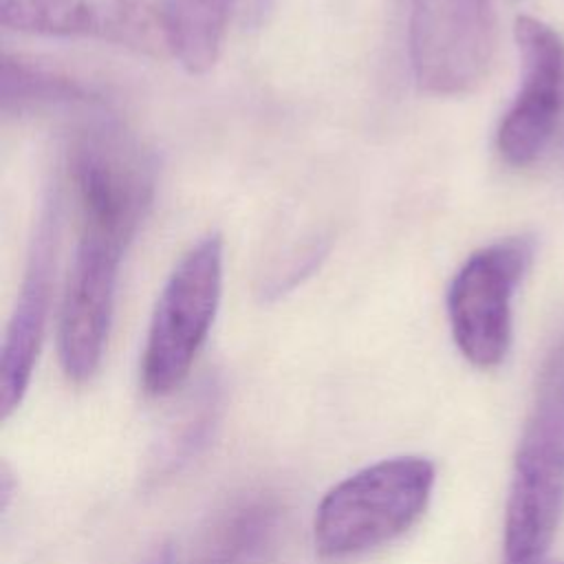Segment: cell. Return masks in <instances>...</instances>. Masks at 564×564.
Wrapping results in <instances>:
<instances>
[{"label":"cell","instance_id":"1","mask_svg":"<svg viewBox=\"0 0 564 564\" xmlns=\"http://www.w3.org/2000/svg\"><path fill=\"white\" fill-rule=\"evenodd\" d=\"M564 511V337L546 352L516 449L505 564H542Z\"/></svg>","mask_w":564,"mask_h":564},{"label":"cell","instance_id":"2","mask_svg":"<svg viewBox=\"0 0 564 564\" xmlns=\"http://www.w3.org/2000/svg\"><path fill=\"white\" fill-rule=\"evenodd\" d=\"M434 482L436 467L423 456H392L350 474L317 505V555L341 562L399 538L425 513Z\"/></svg>","mask_w":564,"mask_h":564},{"label":"cell","instance_id":"3","mask_svg":"<svg viewBox=\"0 0 564 564\" xmlns=\"http://www.w3.org/2000/svg\"><path fill=\"white\" fill-rule=\"evenodd\" d=\"M82 234L128 247L154 196V161L121 126L82 128L68 152Z\"/></svg>","mask_w":564,"mask_h":564},{"label":"cell","instance_id":"4","mask_svg":"<svg viewBox=\"0 0 564 564\" xmlns=\"http://www.w3.org/2000/svg\"><path fill=\"white\" fill-rule=\"evenodd\" d=\"M223 293V240H198L170 273L156 302L141 357V386L150 397L174 392L216 319Z\"/></svg>","mask_w":564,"mask_h":564},{"label":"cell","instance_id":"5","mask_svg":"<svg viewBox=\"0 0 564 564\" xmlns=\"http://www.w3.org/2000/svg\"><path fill=\"white\" fill-rule=\"evenodd\" d=\"M533 258V240L513 236L474 251L447 291L452 337L476 368H496L511 346V300Z\"/></svg>","mask_w":564,"mask_h":564},{"label":"cell","instance_id":"6","mask_svg":"<svg viewBox=\"0 0 564 564\" xmlns=\"http://www.w3.org/2000/svg\"><path fill=\"white\" fill-rule=\"evenodd\" d=\"M498 44L491 0H412L410 59L432 95H465L487 77Z\"/></svg>","mask_w":564,"mask_h":564},{"label":"cell","instance_id":"7","mask_svg":"<svg viewBox=\"0 0 564 564\" xmlns=\"http://www.w3.org/2000/svg\"><path fill=\"white\" fill-rule=\"evenodd\" d=\"M513 37L520 55V88L505 112L496 148L516 167L535 163L564 115V37L551 24L518 15Z\"/></svg>","mask_w":564,"mask_h":564},{"label":"cell","instance_id":"8","mask_svg":"<svg viewBox=\"0 0 564 564\" xmlns=\"http://www.w3.org/2000/svg\"><path fill=\"white\" fill-rule=\"evenodd\" d=\"M126 249L97 236L79 234L57 319V355L64 375L88 381L104 357Z\"/></svg>","mask_w":564,"mask_h":564},{"label":"cell","instance_id":"9","mask_svg":"<svg viewBox=\"0 0 564 564\" xmlns=\"http://www.w3.org/2000/svg\"><path fill=\"white\" fill-rule=\"evenodd\" d=\"M59 203H62L59 187L57 183H53V187H48L40 205L20 293H18V300L7 326L4 344H2V357H0V419L2 421H7L22 403L33 377L40 346H42L44 326L48 317L57 238H59V207H62Z\"/></svg>","mask_w":564,"mask_h":564},{"label":"cell","instance_id":"10","mask_svg":"<svg viewBox=\"0 0 564 564\" xmlns=\"http://www.w3.org/2000/svg\"><path fill=\"white\" fill-rule=\"evenodd\" d=\"M4 26L110 42L152 57L172 55L159 9L143 0H0Z\"/></svg>","mask_w":564,"mask_h":564},{"label":"cell","instance_id":"11","mask_svg":"<svg viewBox=\"0 0 564 564\" xmlns=\"http://www.w3.org/2000/svg\"><path fill=\"white\" fill-rule=\"evenodd\" d=\"M231 0H161V18L170 40V53L185 70H209L223 46Z\"/></svg>","mask_w":564,"mask_h":564},{"label":"cell","instance_id":"12","mask_svg":"<svg viewBox=\"0 0 564 564\" xmlns=\"http://www.w3.org/2000/svg\"><path fill=\"white\" fill-rule=\"evenodd\" d=\"M99 95L75 77L22 57L2 59V110L7 115L37 112L59 106L97 104Z\"/></svg>","mask_w":564,"mask_h":564},{"label":"cell","instance_id":"13","mask_svg":"<svg viewBox=\"0 0 564 564\" xmlns=\"http://www.w3.org/2000/svg\"><path fill=\"white\" fill-rule=\"evenodd\" d=\"M143 564H174V555H172V546L163 544L159 546Z\"/></svg>","mask_w":564,"mask_h":564},{"label":"cell","instance_id":"14","mask_svg":"<svg viewBox=\"0 0 564 564\" xmlns=\"http://www.w3.org/2000/svg\"><path fill=\"white\" fill-rule=\"evenodd\" d=\"M542 564H544V562H542Z\"/></svg>","mask_w":564,"mask_h":564}]
</instances>
